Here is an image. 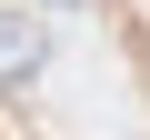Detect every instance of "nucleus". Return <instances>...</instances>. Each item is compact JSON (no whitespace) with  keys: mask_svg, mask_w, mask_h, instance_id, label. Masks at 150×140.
I'll return each mask as SVG.
<instances>
[{"mask_svg":"<svg viewBox=\"0 0 150 140\" xmlns=\"http://www.w3.org/2000/svg\"><path fill=\"white\" fill-rule=\"evenodd\" d=\"M30 50H40V40H30L20 20H0V70H30Z\"/></svg>","mask_w":150,"mask_h":140,"instance_id":"1","label":"nucleus"}]
</instances>
